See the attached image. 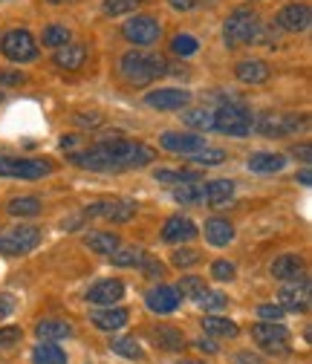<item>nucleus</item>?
<instances>
[{"mask_svg": "<svg viewBox=\"0 0 312 364\" xmlns=\"http://www.w3.org/2000/svg\"><path fill=\"white\" fill-rule=\"evenodd\" d=\"M263 136H292L298 130L306 127V116H295V113H269L260 116V122L254 124Z\"/></svg>", "mask_w": 312, "mask_h": 364, "instance_id": "nucleus-10", "label": "nucleus"}, {"mask_svg": "<svg viewBox=\"0 0 312 364\" xmlns=\"http://www.w3.org/2000/svg\"><path fill=\"white\" fill-rule=\"evenodd\" d=\"M32 364H67V353L55 347V341H41L32 350Z\"/></svg>", "mask_w": 312, "mask_h": 364, "instance_id": "nucleus-30", "label": "nucleus"}, {"mask_svg": "<svg viewBox=\"0 0 312 364\" xmlns=\"http://www.w3.org/2000/svg\"><path fill=\"white\" fill-rule=\"evenodd\" d=\"M142 269H145V275H148V278H162V275H165V266H162L156 257H151V255H145Z\"/></svg>", "mask_w": 312, "mask_h": 364, "instance_id": "nucleus-47", "label": "nucleus"}, {"mask_svg": "<svg viewBox=\"0 0 312 364\" xmlns=\"http://www.w3.org/2000/svg\"><path fill=\"white\" fill-rule=\"evenodd\" d=\"M191 162L197 168H211V165H222L226 162V151H220V148H203L197 154H191Z\"/></svg>", "mask_w": 312, "mask_h": 364, "instance_id": "nucleus-37", "label": "nucleus"}, {"mask_svg": "<svg viewBox=\"0 0 312 364\" xmlns=\"http://www.w3.org/2000/svg\"><path fill=\"white\" fill-rule=\"evenodd\" d=\"M154 179L162 182V186H185V182H200L203 171L200 168H194V171H156Z\"/></svg>", "mask_w": 312, "mask_h": 364, "instance_id": "nucleus-31", "label": "nucleus"}, {"mask_svg": "<svg viewBox=\"0 0 312 364\" xmlns=\"http://www.w3.org/2000/svg\"><path fill=\"white\" fill-rule=\"evenodd\" d=\"M252 127H254L252 113L240 102H226L214 113V130H220L222 136H237V139H243V136L252 133Z\"/></svg>", "mask_w": 312, "mask_h": 364, "instance_id": "nucleus-4", "label": "nucleus"}, {"mask_svg": "<svg viewBox=\"0 0 312 364\" xmlns=\"http://www.w3.org/2000/svg\"><path fill=\"white\" fill-rule=\"evenodd\" d=\"M281 306L289 312H303L309 306V281L298 278V281H286V287L278 292Z\"/></svg>", "mask_w": 312, "mask_h": 364, "instance_id": "nucleus-15", "label": "nucleus"}, {"mask_svg": "<svg viewBox=\"0 0 312 364\" xmlns=\"http://www.w3.org/2000/svg\"><path fill=\"white\" fill-rule=\"evenodd\" d=\"M26 81V75L21 73V70H15V73H0V84H23Z\"/></svg>", "mask_w": 312, "mask_h": 364, "instance_id": "nucleus-51", "label": "nucleus"}, {"mask_svg": "<svg viewBox=\"0 0 312 364\" xmlns=\"http://www.w3.org/2000/svg\"><path fill=\"white\" fill-rule=\"evenodd\" d=\"M50 4H67V0H50Z\"/></svg>", "mask_w": 312, "mask_h": 364, "instance_id": "nucleus-58", "label": "nucleus"}, {"mask_svg": "<svg viewBox=\"0 0 312 364\" xmlns=\"http://www.w3.org/2000/svg\"><path fill=\"white\" fill-rule=\"evenodd\" d=\"M205 289V278H197V275H185V278H180V289H176V292H180L183 298H197L200 292Z\"/></svg>", "mask_w": 312, "mask_h": 364, "instance_id": "nucleus-42", "label": "nucleus"}, {"mask_svg": "<svg viewBox=\"0 0 312 364\" xmlns=\"http://www.w3.org/2000/svg\"><path fill=\"white\" fill-rule=\"evenodd\" d=\"M171 4V9H176V12H191L194 6H197V0H168Z\"/></svg>", "mask_w": 312, "mask_h": 364, "instance_id": "nucleus-52", "label": "nucleus"}, {"mask_svg": "<svg viewBox=\"0 0 312 364\" xmlns=\"http://www.w3.org/2000/svg\"><path fill=\"white\" fill-rule=\"evenodd\" d=\"M257 315L263 318V321H281V318H284V306H278V304H263V306H257Z\"/></svg>", "mask_w": 312, "mask_h": 364, "instance_id": "nucleus-46", "label": "nucleus"}, {"mask_svg": "<svg viewBox=\"0 0 312 364\" xmlns=\"http://www.w3.org/2000/svg\"><path fill=\"white\" fill-rule=\"evenodd\" d=\"M15 295H9V292H0V321H4V318H9L12 312H15Z\"/></svg>", "mask_w": 312, "mask_h": 364, "instance_id": "nucleus-48", "label": "nucleus"}, {"mask_svg": "<svg viewBox=\"0 0 312 364\" xmlns=\"http://www.w3.org/2000/svg\"><path fill=\"white\" fill-rule=\"evenodd\" d=\"M0 50L9 61H18V64H26V61H35L38 58V43L32 38V32L26 29H12L4 35L0 41Z\"/></svg>", "mask_w": 312, "mask_h": 364, "instance_id": "nucleus-8", "label": "nucleus"}, {"mask_svg": "<svg viewBox=\"0 0 312 364\" xmlns=\"http://www.w3.org/2000/svg\"><path fill=\"white\" fill-rule=\"evenodd\" d=\"M70 29L64 26V23H53V26H47L43 29V47H64V43H70Z\"/></svg>", "mask_w": 312, "mask_h": 364, "instance_id": "nucleus-36", "label": "nucleus"}, {"mask_svg": "<svg viewBox=\"0 0 312 364\" xmlns=\"http://www.w3.org/2000/svg\"><path fill=\"white\" fill-rule=\"evenodd\" d=\"M142 4V0H104L102 9L104 15L110 18H119V15H130V12H136V6Z\"/></svg>", "mask_w": 312, "mask_h": 364, "instance_id": "nucleus-41", "label": "nucleus"}, {"mask_svg": "<svg viewBox=\"0 0 312 364\" xmlns=\"http://www.w3.org/2000/svg\"><path fill=\"white\" fill-rule=\"evenodd\" d=\"M23 338V330L21 327H0V347H12Z\"/></svg>", "mask_w": 312, "mask_h": 364, "instance_id": "nucleus-45", "label": "nucleus"}, {"mask_svg": "<svg viewBox=\"0 0 312 364\" xmlns=\"http://www.w3.org/2000/svg\"><path fill=\"white\" fill-rule=\"evenodd\" d=\"M194 347H197V350H203V353H217V350H220L214 338H200V341H194Z\"/></svg>", "mask_w": 312, "mask_h": 364, "instance_id": "nucleus-53", "label": "nucleus"}, {"mask_svg": "<svg viewBox=\"0 0 312 364\" xmlns=\"http://www.w3.org/2000/svg\"><path fill=\"white\" fill-rule=\"evenodd\" d=\"M272 278H278V281H298V278H303V257L301 255H281L272 263Z\"/></svg>", "mask_w": 312, "mask_h": 364, "instance_id": "nucleus-21", "label": "nucleus"}, {"mask_svg": "<svg viewBox=\"0 0 312 364\" xmlns=\"http://www.w3.org/2000/svg\"><path fill=\"white\" fill-rule=\"evenodd\" d=\"M180 301H183V295L176 292L173 287H165V284H159V287H154V289L145 292L148 309H151V312H159V315L176 312V309H180Z\"/></svg>", "mask_w": 312, "mask_h": 364, "instance_id": "nucleus-14", "label": "nucleus"}, {"mask_svg": "<svg viewBox=\"0 0 312 364\" xmlns=\"http://www.w3.org/2000/svg\"><path fill=\"white\" fill-rule=\"evenodd\" d=\"M122 295H124V284L116 281V278H104V281L90 287L87 301H90L93 306H113L116 301H122Z\"/></svg>", "mask_w": 312, "mask_h": 364, "instance_id": "nucleus-17", "label": "nucleus"}, {"mask_svg": "<svg viewBox=\"0 0 312 364\" xmlns=\"http://www.w3.org/2000/svg\"><path fill=\"white\" fill-rule=\"evenodd\" d=\"M151 338H154L156 347H162V350H168V353L183 350V344H185V336L176 330V327H171V324H156V327L151 330Z\"/></svg>", "mask_w": 312, "mask_h": 364, "instance_id": "nucleus-25", "label": "nucleus"}, {"mask_svg": "<svg viewBox=\"0 0 312 364\" xmlns=\"http://www.w3.org/2000/svg\"><path fill=\"white\" fill-rule=\"evenodd\" d=\"M188 102H191V93H185V90H176V87L154 90V93L145 96V105L156 107V110H183V107H188Z\"/></svg>", "mask_w": 312, "mask_h": 364, "instance_id": "nucleus-13", "label": "nucleus"}, {"mask_svg": "<svg viewBox=\"0 0 312 364\" xmlns=\"http://www.w3.org/2000/svg\"><path fill=\"white\" fill-rule=\"evenodd\" d=\"M47 173H53V162H47V159H26V156H6V154H0V176L41 179Z\"/></svg>", "mask_w": 312, "mask_h": 364, "instance_id": "nucleus-7", "label": "nucleus"}, {"mask_svg": "<svg viewBox=\"0 0 312 364\" xmlns=\"http://www.w3.org/2000/svg\"><path fill=\"white\" fill-rule=\"evenodd\" d=\"M286 168V156L284 154H269V151H257L249 156V171L254 173H278Z\"/></svg>", "mask_w": 312, "mask_h": 364, "instance_id": "nucleus-23", "label": "nucleus"}, {"mask_svg": "<svg viewBox=\"0 0 312 364\" xmlns=\"http://www.w3.org/2000/svg\"><path fill=\"white\" fill-rule=\"evenodd\" d=\"M180 364H203V361H180Z\"/></svg>", "mask_w": 312, "mask_h": 364, "instance_id": "nucleus-57", "label": "nucleus"}, {"mask_svg": "<svg viewBox=\"0 0 312 364\" xmlns=\"http://www.w3.org/2000/svg\"><path fill=\"white\" fill-rule=\"evenodd\" d=\"M252 338L260 350L272 353V355H284L289 353V330L278 321H260L252 327Z\"/></svg>", "mask_w": 312, "mask_h": 364, "instance_id": "nucleus-5", "label": "nucleus"}, {"mask_svg": "<svg viewBox=\"0 0 312 364\" xmlns=\"http://www.w3.org/2000/svg\"><path fill=\"white\" fill-rule=\"evenodd\" d=\"M312 23V12L306 4H289L278 12V26L284 32H306Z\"/></svg>", "mask_w": 312, "mask_h": 364, "instance_id": "nucleus-16", "label": "nucleus"}, {"mask_svg": "<svg viewBox=\"0 0 312 364\" xmlns=\"http://www.w3.org/2000/svg\"><path fill=\"white\" fill-rule=\"evenodd\" d=\"M159 145L171 154H183V156H191L197 151L205 148V139L200 133H183V130H168L159 136Z\"/></svg>", "mask_w": 312, "mask_h": 364, "instance_id": "nucleus-12", "label": "nucleus"}, {"mask_svg": "<svg viewBox=\"0 0 312 364\" xmlns=\"http://www.w3.org/2000/svg\"><path fill=\"white\" fill-rule=\"evenodd\" d=\"M122 75L133 84V87H145L156 78H162L168 73V61L156 53H142V50H133V53H124L122 55V64H119Z\"/></svg>", "mask_w": 312, "mask_h": 364, "instance_id": "nucleus-2", "label": "nucleus"}, {"mask_svg": "<svg viewBox=\"0 0 312 364\" xmlns=\"http://www.w3.org/2000/svg\"><path fill=\"white\" fill-rule=\"evenodd\" d=\"M133 214H136V203L130 200H102L84 208V217H104L110 223H127Z\"/></svg>", "mask_w": 312, "mask_h": 364, "instance_id": "nucleus-11", "label": "nucleus"}, {"mask_svg": "<svg viewBox=\"0 0 312 364\" xmlns=\"http://www.w3.org/2000/svg\"><path fill=\"white\" fill-rule=\"evenodd\" d=\"M211 278H214V281H222V284H229V281L237 278V269H235V263H229V260H217V263L211 266Z\"/></svg>", "mask_w": 312, "mask_h": 364, "instance_id": "nucleus-43", "label": "nucleus"}, {"mask_svg": "<svg viewBox=\"0 0 312 364\" xmlns=\"http://www.w3.org/2000/svg\"><path fill=\"white\" fill-rule=\"evenodd\" d=\"M75 122H78V124L99 127V124H102V116H99V113H78V116H75Z\"/></svg>", "mask_w": 312, "mask_h": 364, "instance_id": "nucleus-49", "label": "nucleus"}, {"mask_svg": "<svg viewBox=\"0 0 312 364\" xmlns=\"http://www.w3.org/2000/svg\"><path fill=\"white\" fill-rule=\"evenodd\" d=\"M171 263L180 266V269H188V266L200 263V252H194V249H176V252L171 255Z\"/></svg>", "mask_w": 312, "mask_h": 364, "instance_id": "nucleus-44", "label": "nucleus"}, {"mask_svg": "<svg viewBox=\"0 0 312 364\" xmlns=\"http://www.w3.org/2000/svg\"><path fill=\"white\" fill-rule=\"evenodd\" d=\"M41 243V229L35 225H15V229L0 232V255H29Z\"/></svg>", "mask_w": 312, "mask_h": 364, "instance_id": "nucleus-6", "label": "nucleus"}, {"mask_svg": "<svg viewBox=\"0 0 312 364\" xmlns=\"http://www.w3.org/2000/svg\"><path fill=\"white\" fill-rule=\"evenodd\" d=\"M35 333L41 341H61V338L72 336V327L67 321H61V318H43V321H38Z\"/></svg>", "mask_w": 312, "mask_h": 364, "instance_id": "nucleus-26", "label": "nucleus"}, {"mask_svg": "<svg viewBox=\"0 0 312 364\" xmlns=\"http://www.w3.org/2000/svg\"><path fill=\"white\" fill-rule=\"evenodd\" d=\"M203 330L214 338H237L240 336V327L232 321V318H220V315H205Z\"/></svg>", "mask_w": 312, "mask_h": 364, "instance_id": "nucleus-27", "label": "nucleus"}, {"mask_svg": "<svg viewBox=\"0 0 312 364\" xmlns=\"http://www.w3.org/2000/svg\"><path fill=\"white\" fill-rule=\"evenodd\" d=\"M260 18L257 12L252 9H235L229 18H226V26H222V41H226L229 50H240L246 43L257 41L260 38Z\"/></svg>", "mask_w": 312, "mask_h": 364, "instance_id": "nucleus-3", "label": "nucleus"}, {"mask_svg": "<svg viewBox=\"0 0 312 364\" xmlns=\"http://www.w3.org/2000/svg\"><path fill=\"white\" fill-rule=\"evenodd\" d=\"M6 211L12 217H35V214H41V200L38 197H12L6 203Z\"/></svg>", "mask_w": 312, "mask_h": 364, "instance_id": "nucleus-33", "label": "nucleus"}, {"mask_svg": "<svg viewBox=\"0 0 312 364\" xmlns=\"http://www.w3.org/2000/svg\"><path fill=\"white\" fill-rule=\"evenodd\" d=\"M205 312H217V309H226V304H229V298L222 295V292H211V289H203L197 298H194Z\"/></svg>", "mask_w": 312, "mask_h": 364, "instance_id": "nucleus-38", "label": "nucleus"}, {"mask_svg": "<svg viewBox=\"0 0 312 364\" xmlns=\"http://www.w3.org/2000/svg\"><path fill=\"white\" fill-rule=\"evenodd\" d=\"M298 182H301V186H309V182H312V173H309V168H303V171L298 173Z\"/></svg>", "mask_w": 312, "mask_h": 364, "instance_id": "nucleus-54", "label": "nucleus"}, {"mask_svg": "<svg viewBox=\"0 0 312 364\" xmlns=\"http://www.w3.org/2000/svg\"><path fill=\"white\" fill-rule=\"evenodd\" d=\"M292 156H295V159H301V162H309V159H312V148H309V142L295 145V148H292Z\"/></svg>", "mask_w": 312, "mask_h": 364, "instance_id": "nucleus-50", "label": "nucleus"}, {"mask_svg": "<svg viewBox=\"0 0 312 364\" xmlns=\"http://www.w3.org/2000/svg\"><path fill=\"white\" fill-rule=\"evenodd\" d=\"M110 260H113V266H122V269L142 266L145 252H142V249H116V252L110 255Z\"/></svg>", "mask_w": 312, "mask_h": 364, "instance_id": "nucleus-35", "label": "nucleus"}, {"mask_svg": "<svg viewBox=\"0 0 312 364\" xmlns=\"http://www.w3.org/2000/svg\"><path fill=\"white\" fill-rule=\"evenodd\" d=\"M110 350H113L116 355H122V358H130V361H142V358H145L139 341H136V338H130V336L113 338V341H110Z\"/></svg>", "mask_w": 312, "mask_h": 364, "instance_id": "nucleus-32", "label": "nucleus"}, {"mask_svg": "<svg viewBox=\"0 0 312 364\" xmlns=\"http://www.w3.org/2000/svg\"><path fill=\"white\" fill-rule=\"evenodd\" d=\"M127 321H130V312L124 306H107V309H99V312L90 315V324L96 330H102V333H116Z\"/></svg>", "mask_w": 312, "mask_h": 364, "instance_id": "nucleus-19", "label": "nucleus"}, {"mask_svg": "<svg viewBox=\"0 0 312 364\" xmlns=\"http://www.w3.org/2000/svg\"><path fill=\"white\" fill-rule=\"evenodd\" d=\"M235 75H237V81H243V84H266L272 78V70H269V64L266 61H260V58H249V61H240L237 67H235Z\"/></svg>", "mask_w": 312, "mask_h": 364, "instance_id": "nucleus-20", "label": "nucleus"}, {"mask_svg": "<svg viewBox=\"0 0 312 364\" xmlns=\"http://www.w3.org/2000/svg\"><path fill=\"white\" fill-rule=\"evenodd\" d=\"M240 364H260L254 355H240Z\"/></svg>", "mask_w": 312, "mask_h": 364, "instance_id": "nucleus-56", "label": "nucleus"}, {"mask_svg": "<svg viewBox=\"0 0 312 364\" xmlns=\"http://www.w3.org/2000/svg\"><path fill=\"white\" fill-rule=\"evenodd\" d=\"M75 142H78V136H64L61 139V148L67 151V148H75Z\"/></svg>", "mask_w": 312, "mask_h": 364, "instance_id": "nucleus-55", "label": "nucleus"}, {"mask_svg": "<svg viewBox=\"0 0 312 364\" xmlns=\"http://www.w3.org/2000/svg\"><path fill=\"white\" fill-rule=\"evenodd\" d=\"M156 159L151 145L133 139H102L87 151H72L70 162L90 171H124V168H145Z\"/></svg>", "mask_w": 312, "mask_h": 364, "instance_id": "nucleus-1", "label": "nucleus"}, {"mask_svg": "<svg viewBox=\"0 0 312 364\" xmlns=\"http://www.w3.org/2000/svg\"><path fill=\"white\" fill-rule=\"evenodd\" d=\"M122 35L130 43H136V47H151V43H156L162 38V23L151 15H136L122 26Z\"/></svg>", "mask_w": 312, "mask_h": 364, "instance_id": "nucleus-9", "label": "nucleus"}, {"mask_svg": "<svg viewBox=\"0 0 312 364\" xmlns=\"http://www.w3.org/2000/svg\"><path fill=\"white\" fill-rule=\"evenodd\" d=\"M200 50V43H197V38L194 35H173V41H171V53L173 55H194Z\"/></svg>", "mask_w": 312, "mask_h": 364, "instance_id": "nucleus-40", "label": "nucleus"}, {"mask_svg": "<svg viewBox=\"0 0 312 364\" xmlns=\"http://www.w3.org/2000/svg\"><path fill=\"white\" fill-rule=\"evenodd\" d=\"M173 200L183 203V205H191V203H205V186L200 182H185L183 188L173 191Z\"/></svg>", "mask_w": 312, "mask_h": 364, "instance_id": "nucleus-34", "label": "nucleus"}, {"mask_svg": "<svg viewBox=\"0 0 312 364\" xmlns=\"http://www.w3.org/2000/svg\"><path fill=\"white\" fill-rule=\"evenodd\" d=\"M183 122L194 130H214V113L211 110H188Z\"/></svg>", "mask_w": 312, "mask_h": 364, "instance_id": "nucleus-39", "label": "nucleus"}, {"mask_svg": "<svg viewBox=\"0 0 312 364\" xmlns=\"http://www.w3.org/2000/svg\"><path fill=\"white\" fill-rule=\"evenodd\" d=\"M235 194V182L232 179H214V182H205V203L208 205H222L229 203Z\"/></svg>", "mask_w": 312, "mask_h": 364, "instance_id": "nucleus-29", "label": "nucleus"}, {"mask_svg": "<svg viewBox=\"0 0 312 364\" xmlns=\"http://www.w3.org/2000/svg\"><path fill=\"white\" fill-rule=\"evenodd\" d=\"M84 246L90 252H96V255H107L110 257L119 249V235H113V232H93V235L84 237Z\"/></svg>", "mask_w": 312, "mask_h": 364, "instance_id": "nucleus-28", "label": "nucleus"}, {"mask_svg": "<svg viewBox=\"0 0 312 364\" xmlns=\"http://www.w3.org/2000/svg\"><path fill=\"white\" fill-rule=\"evenodd\" d=\"M205 240L211 246H229L235 240V225L229 220H222V217H211L205 223Z\"/></svg>", "mask_w": 312, "mask_h": 364, "instance_id": "nucleus-24", "label": "nucleus"}, {"mask_svg": "<svg viewBox=\"0 0 312 364\" xmlns=\"http://www.w3.org/2000/svg\"><path fill=\"white\" fill-rule=\"evenodd\" d=\"M194 237H197V225L183 214L168 217L165 225H162V240L165 243H185V240H194Z\"/></svg>", "mask_w": 312, "mask_h": 364, "instance_id": "nucleus-18", "label": "nucleus"}, {"mask_svg": "<svg viewBox=\"0 0 312 364\" xmlns=\"http://www.w3.org/2000/svg\"><path fill=\"white\" fill-rule=\"evenodd\" d=\"M87 61V47L84 43H64V47H58L55 53V67L58 70H81Z\"/></svg>", "mask_w": 312, "mask_h": 364, "instance_id": "nucleus-22", "label": "nucleus"}]
</instances>
